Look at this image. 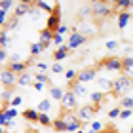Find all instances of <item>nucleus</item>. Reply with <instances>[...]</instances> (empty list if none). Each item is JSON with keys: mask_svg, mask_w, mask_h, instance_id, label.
I'll list each match as a JSON object with an SVG mask.
<instances>
[{"mask_svg": "<svg viewBox=\"0 0 133 133\" xmlns=\"http://www.w3.org/2000/svg\"><path fill=\"white\" fill-rule=\"evenodd\" d=\"M131 86H133L131 78H129V76H125V74H122V76H118L116 80H114L112 93L116 95V97H122L125 91H129V89H131Z\"/></svg>", "mask_w": 133, "mask_h": 133, "instance_id": "nucleus-1", "label": "nucleus"}, {"mask_svg": "<svg viewBox=\"0 0 133 133\" xmlns=\"http://www.w3.org/2000/svg\"><path fill=\"white\" fill-rule=\"evenodd\" d=\"M59 118H63L65 120V124H66V131H70V133H76V131H80V125L82 122L78 120L76 114H72V112H66V114H59Z\"/></svg>", "mask_w": 133, "mask_h": 133, "instance_id": "nucleus-2", "label": "nucleus"}, {"mask_svg": "<svg viewBox=\"0 0 133 133\" xmlns=\"http://www.w3.org/2000/svg\"><path fill=\"white\" fill-rule=\"evenodd\" d=\"M59 27H61V11H59V4H55V11L50 14L48 19H46V29L51 31V32H55Z\"/></svg>", "mask_w": 133, "mask_h": 133, "instance_id": "nucleus-3", "label": "nucleus"}, {"mask_svg": "<svg viewBox=\"0 0 133 133\" xmlns=\"http://www.w3.org/2000/svg\"><path fill=\"white\" fill-rule=\"evenodd\" d=\"M99 66H105L107 70H112V72H120L122 70V59L116 57V55H110V57L103 59L99 63Z\"/></svg>", "mask_w": 133, "mask_h": 133, "instance_id": "nucleus-4", "label": "nucleus"}, {"mask_svg": "<svg viewBox=\"0 0 133 133\" xmlns=\"http://www.w3.org/2000/svg\"><path fill=\"white\" fill-rule=\"evenodd\" d=\"M0 82L6 88H14L17 84V74H14L10 69H0Z\"/></svg>", "mask_w": 133, "mask_h": 133, "instance_id": "nucleus-5", "label": "nucleus"}, {"mask_svg": "<svg viewBox=\"0 0 133 133\" xmlns=\"http://www.w3.org/2000/svg\"><path fill=\"white\" fill-rule=\"evenodd\" d=\"M91 11H93L95 17H99V19H103V17H108V15L112 14V10L108 8L107 2H93V4H91Z\"/></svg>", "mask_w": 133, "mask_h": 133, "instance_id": "nucleus-6", "label": "nucleus"}, {"mask_svg": "<svg viewBox=\"0 0 133 133\" xmlns=\"http://www.w3.org/2000/svg\"><path fill=\"white\" fill-rule=\"evenodd\" d=\"M86 42H88V38L84 34H80V32H70L69 40H66V46H69V50H76V48L84 46Z\"/></svg>", "mask_w": 133, "mask_h": 133, "instance_id": "nucleus-7", "label": "nucleus"}, {"mask_svg": "<svg viewBox=\"0 0 133 133\" xmlns=\"http://www.w3.org/2000/svg\"><path fill=\"white\" fill-rule=\"evenodd\" d=\"M76 105H78V97L70 91V89L65 91L63 99H61V107L65 108V110H72V108H76Z\"/></svg>", "mask_w": 133, "mask_h": 133, "instance_id": "nucleus-8", "label": "nucleus"}, {"mask_svg": "<svg viewBox=\"0 0 133 133\" xmlns=\"http://www.w3.org/2000/svg\"><path fill=\"white\" fill-rule=\"evenodd\" d=\"M95 110H97V107H93V105H86V107H82L80 110H78V120L80 122H89V120H93V114Z\"/></svg>", "mask_w": 133, "mask_h": 133, "instance_id": "nucleus-9", "label": "nucleus"}, {"mask_svg": "<svg viewBox=\"0 0 133 133\" xmlns=\"http://www.w3.org/2000/svg\"><path fill=\"white\" fill-rule=\"evenodd\" d=\"M76 31L80 34H84L86 38H89V36H93L95 32H97V29H95V25H93V23H89V21H80L76 25Z\"/></svg>", "mask_w": 133, "mask_h": 133, "instance_id": "nucleus-10", "label": "nucleus"}, {"mask_svg": "<svg viewBox=\"0 0 133 133\" xmlns=\"http://www.w3.org/2000/svg\"><path fill=\"white\" fill-rule=\"evenodd\" d=\"M95 78H97V72H95V69H84L76 74V82L80 84H88V82H93Z\"/></svg>", "mask_w": 133, "mask_h": 133, "instance_id": "nucleus-11", "label": "nucleus"}, {"mask_svg": "<svg viewBox=\"0 0 133 133\" xmlns=\"http://www.w3.org/2000/svg\"><path fill=\"white\" fill-rule=\"evenodd\" d=\"M31 8H32V4L31 2H19L15 6V10H14V14H15V17L19 19L21 15H29V11H31Z\"/></svg>", "mask_w": 133, "mask_h": 133, "instance_id": "nucleus-12", "label": "nucleus"}, {"mask_svg": "<svg viewBox=\"0 0 133 133\" xmlns=\"http://www.w3.org/2000/svg\"><path fill=\"white\" fill-rule=\"evenodd\" d=\"M70 91L76 95V97H82V95H86L88 93V89H86V84H80V82H70Z\"/></svg>", "mask_w": 133, "mask_h": 133, "instance_id": "nucleus-13", "label": "nucleus"}, {"mask_svg": "<svg viewBox=\"0 0 133 133\" xmlns=\"http://www.w3.org/2000/svg\"><path fill=\"white\" fill-rule=\"evenodd\" d=\"M8 69L14 72V74L21 76V74H25V72H27V61H23V63H10Z\"/></svg>", "mask_w": 133, "mask_h": 133, "instance_id": "nucleus-14", "label": "nucleus"}, {"mask_svg": "<svg viewBox=\"0 0 133 133\" xmlns=\"http://www.w3.org/2000/svg\"><path fill=\"white\" fill-rule=\"evenodd\" d=\"M21 116L29 120V122H38V118H40V112L36 110V108H27V110H23L21 112Z\"/></svg>", "mask_w": 133, "mask_h": 133, "instance_id": "nucleus-15", "label": "nucleus"}, {"mask_svg": "<svg viewBox=\"0 0 133 133\" xmlns=\"http://www.w3.org/2000/svg\"><path fill=\"white\" fill-rule=\"evenodd\" d=\"M122 69L125 72V76H128L129 72H133V55H124L122 57Z\"/></svg>", "mask_w": 133, "mask_h": 133, "instance_id": "nucleus-16", "label": "nucleus"}, {"mask_svg": "<svg viewBox=\"0 0 133 133\" xmlns=\"http://www.w3.org/2000/svg\"><path fill=\"white\" fill-rule=\"evenodd\" d=\"M129 19H131L129 11H120V14H118V27L120 29H125L129 25Z\"/></svg>", "mask_w": 133, "mask_h": 133, "instance_id": "nucleus-17", "label": "nucleus"}, {"mask_svg": "<svg viewBox=\"0 0 133 133\" xmlns=\"http://www.w3.org/2000/svg\"><path fill=\"white\" fill-rule=\"evenodd\" d=\"M53 36H55V32L48 31V29H42V31H40V42H42V44H48V46H50L51 42H53Z\"/></svg>", "mask_w": 133, "mask_h": 133, "instance_id": "nucleus-18", "label": "nucleus"}, {"mask_svg": "<svg viewBox=\"0 0 133 133\" xmlns=\"http://www.w3.org/2000/svg\"><path fill=\"white\" fill-rule=\"evenodd\" d=\"M89 101L93 103V107L99 108V105L105 101V93H103V91H91V93H89Z\"/></svg>", "mask_w": 133, "mask_h": 133, "instance_id": "nucleus-19", "label": "nucleus"}, {"mask_svg": "<svg viewBox=\"0 0 133 133\" xmlns=\"http://www.w3.org/2000/svg\"><path fill=\"white\" fill-rule=\"evenodd\" d=\"M66 55H69V46L63 44L61 48H57L55 53H53V59H55V63H59V61H61V59H65Z\"/></svg>", "mask_w": 133, "mask_h": 133, "instance_id": "nucleus-20", "label": "nucleus"}, {"mask_svg": "<svg viewBox=\"0 0 133 133\" xmlns=\"http://www.w3.org/2000/svg\"><path fill=\"white\" fill-rule=\"evenodd\" d=\"M99 88H101V91H103V93H105V91H112L114 82H112V80H108V78H99Z\"/></svg>", "mask_w": 133, "mask_h": 133, "instance_id": "nucleus-21", "label": "nucleus"}, {"mask_svg": "<svg viewBox=\"0 0 133 133\" xmlns=\"http://www.w3.org/2000/svg\"><path fill=\"white\" fill-rule=\"evenodd\" d=\"M50 95H51V99H55V101H59L61 103V99H63V89L59 88V86H50Z\"/></svg>", "mask_w": 133, "mask_h": 133, "instance_id": "nucleus-22", "label": "nucleus"}, {"mask_svg": "<svg viewBox=\"0 0 133 133\" xmlns=\"http://www.w3.org/2000/svg\"><path fill=\"white\" fill-rule=\"evenodd\" d=\"M34 80V76L32 74H29V72H25V74H21V76H17V86H29Z\"/></svg>", "mask_w": 133, "mask_h": 133, "instance_id": "nucleus-23", "label": "nucleus"}, {"mask_svg": "<svg viewBox=\"0 0 133 133\" xmlns=\"http://www.w3.org/2000/svg\"><path fill=\"white\" fill-rule=\"evenodd\" d=\"M36 110H38L40 114H48L51 110V103L48 101V99H42L40 103H38V108H36Z\"/></svg>", "mask_w": 133, "mask_h": 133, "instance_id": "nucleus-24", "label": "nucleus"}, {"mask_svg": "<svg viewBox=\"0 0 133 133\" xmlns=\"http://www.w3.org/2000/svg\"><path fill=\"white\" fill-rule=\"evenodd\" d=\"M34 6L38 10H42V11H50V14L55 11V6H51L50 2H42V0H38V2H34Z\"/></svg>", "mask_w": 133, "mask_h": 133, "instance_id": "nucleus-25", "label": "nucleus"}, {"mask_svg": "<svg viewBox=\"0 0 133 133\" xmlns=\"http://www.w3.org/2000/svg\"><path fill=\"white\" fill-rule=\"evenodd\" d=\"M89 15H93L91 4H89V6H82V8L78 10V17H82V21H86V17H89Z\"/></svg>", "mask_w": 133, "mask_h": 133, "instance_id": "nucleus-26", "label": "nucleus"}, {"mask_svg": "<svg viewBox=\"0 0 133 133\" xmlns=\"http://www.w3.org/2000/svg\"><path fill=\"white\" fill-rule=\"evenodd\" d=\"M51 128L55 129V131H66V124H65V120H63V118H57V120H53Z\"/></svg>", "mask_w": 133, "mask_h": 133, "instance_id": "nucleus-27", "label": "nucleus"}, {"mask_svg": "<svg viewBox=\"0 0 133 133\" xmlns=\"http://www.w3.org/2000/svg\"><path fill=\"white\" fill-rule=\"evenodd\" d=\"M114 6H116L118 10H122V11H128V8H131V0H116Z\"/></svg>", "mask_w": 133, "mask_h": 133, "instance_id": "nucleus-28", "label": "nucleus"}, {"mask_svg": "<svg viewBox=\"0 0 133 133\" xmlns=\"http://www.w3.org/2000/svg\"><path fill=\"white\" fill-rule=\"evenodd\" d=\"M10 44V36H8V31H0V48L6 50V46Z\"/></svg>", "mask_w": 133, "mask_h": 133, "instance_id": "nucleus-29", "label": "nucleus"}, {"mask_svg": "<svg viewBox=\"0 0 133 133\" xmlns=\"http://www.w3.org/2000/svg\"><path fill=\"white\" fill-rule=\"evenodd\" d=\"M42 51H44V48L40 46V42H34V44L31 46V57H36V55H40Z\"/></svg>", "mask_w": 133, "mask_h": 133, "instance_id": "nucleus-30", "label": "nucleus"}, {"mask_svg": "<svg viewBox=\"0 0 133 133\" xmlns=\"http://www.w3.org/2000/svg\"><path fill=\"white\" fill-rule=\"evenodd\" d=\"M120 108H128V110H133V97H124L122 103H120Z\"/></svg>", "mask_w": 133, "mask_h": 133, "instance_id": "nucleus-31", "label": "nucleus"}, {"mask_svg": "<svg viewBox=\"0 0 133 133\" xmlns=\"http://www.w3.org/2000/svg\"><path fill=\"white\" fill-rule=\"evenodd\" d=\"M34 76V82H42V84H50V78H48V74L46 72H36V74H32Z\"/></svg>", "mask_w": 133, "mask_h": 133, "instance_id": "nucleus-32", "label": "nucleus"}, {"mask_svg": "<svg viewBox=\"0 0 133 133\" xmlns=\"http://www.w3.org/2000/svg\"><path fill=\"white\" fill-rule=\"evenodd\" d=\"M21 103H23V97H21V95H14V97L10 99V107H11V108H17Z\"/></svg>", "mask_w": 133, "mask_h": 133, "instance_id": "nucleus-33", "label": "nucleus"}, {"mask_svg": "<svg viewBox=\"0 0 133 133\" xmlns=\"http://www.w3.org/2000/svg\"><path fill=\"white\" fill-rule=\"evenodd\" d=\"M120 48V42L118 40H107V50L108 51H116Z\"/></svg>", "mask_w": 133, "mask_h": 133, "instance_id": "nucleus-34", "label": "nucleus"}, {"mask_svg": "<svg viewBox=\"0 0 133 133\" xmlns=\"http://www.w3.org/2000/svg\"><path fill=\"white\" fill-rule=\"evenodd\" d=\"M38 124L42 125H51V118H50V114H40V118H38Z\"/></svg>", "mask_w": 133, "mask_h": 133, "instance_id": "nucleus-35", "label": "nucleus"}, {"mask_svg": "<svg viewBox=\"0 0 133 133\" xmlns=\"http://www.w3.org/2000/svg\"><path fill=\"white\" fill-rule=\"evenodd\" d=\"M4 114H6V118L11 122V120L17 116V108H11V107H10V108H6V110H4Z\"/></svg>", "mask_w": 133, "mask_h": 133, "instance_id": "nucleus-36", "label": "nucleus"}, {"mask_svg": "<svg viewBox=\"0 0 133 133\" xmlns=\"http://www.w3.org/2000/svg\"><path fill=\"white\" fill-rule=\"evenodd\" d=\"M6 29H8V31H15V29H19V21H17V17H14L11 21H8Z\"/></svg>", "mask_w": 133, "mask_h": 133, "instance_id": "nucleus-37", "label": "nucleus"}, {"mask_svg": "<svg viewBox=\"0 0 133 133\" xmlns=\"http://www.w3.org/2000/svg\"><path fill=\"white\" fill-rule=\"evenodd\" d=\"M65 78H66L69 82H74V78H76V70H74V69H66V70H65Z\"/></svg>", "mask_w": 133, "mask_h": 133, "instance_id": "nucleus-38", "label": "nucleus"}, {"mask_svg": "<svg viewBox=\"0 0 133 133\" xmlns=\"http://www.w3.org/2000/svg\"><path fill=\"white\" fill-rule=\"evenodd\" d=\"M120 112H122V108H120V107H116V108H110V110H108V118H110V120H114V118H120Z\"/></svg>", "mask_w": 133, "mask_h": 133, "instance_id": "nucleus-39", "label": "nucleus"}, {"mask_svg": "<svg viewBox=\"0 0 133 133\" xmlns=\"http://www.w3.org/2000/svg\"><path fill=\"white\" fill-rule=\"evenodd\" d=\"M11 6H14V2L11 0H0V10H4V11H8Z\"/></svg>", "mask_w": 133, "mask_h": 133, "instance_id": "nucleus-40", "label": "nucleus"}, {"mask_svg": "<svg viewBox=\"0 0 133 133\" xmlns=\"http://www.w3.org/2000/svg\"><path fill=\"white\" fill-rule=\"evenodd\" d=\"M29 15H31L32 19H38V17H40V10H38V8H36V6L32 4V8H31V11H29Z\"/></svg>", "mask_w": 133, "mask_h": 133, "instance_id": "nucleus-41", "label": "nucleus"}, {"mask_svg": "<svg viewBox=\"0 0 133 133\" xmlns=\"http://www.w3.org/2000/svg\"><path fill=\"white\" fill-rule=\"evenodd\" d=\"M51 72L61 74V72H63V65H61V63H53V65H51Z\"/></svg>", "mask_w": 133, "mask_h": 133, "instance_id": "nucleus-42", "label": "nucleus"}, {"mask_svg": "<svg viewBox=\"0 0 133 133\" xmlns=\"http://www.w3.org/2000/svg\"><path fill=\"white\" fill-rule=\"evenodd\" d=\"M11 97V88H6L2 93H0V99H4V101H8Z\"/></svg>", "mask_w": 133, "mask_h": 133, "instance_id": "nucleus-43", "label": "nucleus"}, {"mask_svg": "<svg viewBox=\"0 0 133 133\" xmlns=\"http://www.w3.org/2000/svg\"><path fill=\"white\" fill-rule=\"evenodd\" d=\"M131 114H133V110H128V108H122V112H120V118H122V120H128V118H131Z\"/></svg>", "mask_w": 133, "mask_h": 133, "instance_id": "nucleus-44", "label": "nucleus"}, {"mask_svg": "<svg viewBox=\"0 0 133 133\" xmlns=\"http://www.w3.org/2000/svg\"><path fill=\"white\" fill-rule=\"evenodd\" d=\"M53 44H55V46H59V48H61V46H63V36L55 32V36H53Z\"/></svg>", "mask_w": 133, "mask_h": 133, "instance_id": "nucleus-45", "label": "nucleus"}, {"mask_svg": "<svg viewBox=\"0 0 133 133\" xmlns=\"http://www.w3.org/2000/svg\"><path fill=\"white\" fill-rule=\"evenodd\" d=\"M6 59H8V51L0 48V65H4V63H6Z\"/></svg>", "mask_w": 133, "mask_h": 133, "instance_id": "nucleus-46", "label": "nucleus"}, {"mask_svg": "<svg viewBox=\"0 0 133 133\" xmlns=\"http://www.w3.org/2000/svg\"><path fill=\"white\" fill-rule=\"evenodd\" d=\"M69 31H70V29H69V27H66V25H61V27H59V29H57V31H55V32L63 36L65 32H69Z\"/></svg>", "mask_w": 133, "mask_h": 133, "instance_id": "nucleus-47", "label": "nucleus"}, {"mask_svg": "<svg viewBox=\"0 0 133 133\" xmlns=\"http://www.w3.org/2000/svg\"><path fill=\"white\" fill-rule=\"evenodd\" d=\"M44 88H46V84H42V82H34V89H36V91H44Z\"/></svg>", "mask_w": 133, "mask_h": 133, "instance_id": "nucleus-48", "label": "nucleus"}, {"mask_svg": "<svg viewBox=\"0 0 133 133\" xmlns=\"http://www.w3.org/2000/svg\"><path fill=\"white\" fill-rule=\"evenodd\" d=\"M36 69H38L40 72H46L48 70V65L46 63H36Z\"/></svg>", "mask_w": 133, "mask_h": 133, "instance_id": "nucleus-49", "label": "nucleus"}, {"mask_svg": "<svg viewBox=\"0 0 133 133\" xmlns=\"http://www.w3.org/2000/svg\"><path fill=\"white\" fill-rule=\"evenodd\" d=\"M4 23H8V21H6V11L0 10V25H4Z\"/></svg>", "mask_w": 133, "mask_h": 133, "instance_id": "nucleus-50", "label": "nucleus"}, {"mask_svg": "<svg viewBox=\"0 0 133 133\" xmlns=\"http://www.w3.org/2000/svg\"><path fill=\"white\" fill-rule=\"evenodd\" d=\"M108 133H116V131H114V128H108Z\"/></svg>", "mask_w": 133, "mask_h": 133, "instance_id": "nucleus-51", "label": "nucleus"}, {"mask_svg": "<svg viewBox=\"0 0 133 133\" xmlns=\"http://www.w3.org/2000/svg\"><path fill=\"white\" fill-rule=\"evenodd\" d=\"M2 128H4V125H0V133H4V129H2Z\"/></svg>", "mask_w": 133, "mask_h": 133, "instance_id": "nucleus-52", "label": "nucleus"}, {"mask_svg": "<svg viewBox=\"0 0 133 133\" xmlns=\"http://www.w3.org/2000/svg\"><path fill=\"white\" fill-rule=\"evenodd\" d=\"M131 8H133V0H131Z\"/></svg>", "mask_w": 133, "mask_h": 133, "instance_id": "nucleus-53", "label": "nucleus"}, {"mask_svg": "<svg viewBox=\"0 0 133 133\" xmlns=\"http://www.w3.org/2000/svg\"><path fill=\"white\" fill-rule=\"evenodd\" d=\"M131 53H133V46H131Z\"/></svg>", "mask_w": 133, "mask_h": 133, "instance_id": "nucleus-54", "label": "nucleus"}, {"mask_svg": "<svg viewBox=\"0 0 133 133\" xmlns=\"http://www.w3.org/2000/svg\"><path fill=\"white\" fill-rule=\"evenodd\" d=\"M129 133H133V128H131V131H129Z\"/></svg>", "mask_w": 133, "mask_h": 133, "instance_id": "nucleus-55", "label": "nucleus"}]
</instances>
